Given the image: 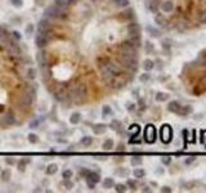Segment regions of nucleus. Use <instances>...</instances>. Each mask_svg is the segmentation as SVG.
Here are the masks:
<instances>
[{"mask_svg":"<svg viewBox=\"0 0 206 193\" xmlns=\"http://www.w3.org/2000/svg\"><path fill=\"white\" fill-rule=\"evenodd\" d=\"M44 17L48 19H54V21H64L70 17V13L67 9H62V8L54 5H49L44 12Z\"/></svg>","mask_w":206,"mask_h":193,"instance_id":"obj_1","label":"nucleus"},{"mask_svg":"<svg viewBox=\"0 0 206 193\" xmlns=\"http://www.w3.org/2000/svg\"><path fill=\"white\" fill-rule=\"evenodd\" d=\"M74 104H84L88 98V87L85 84H76L70 89Z\"/></svg>","mask_w":206,"mask_h":193,"instance_id":"obj_2","label":"nucleus"},{"mask_svg":"<svg viewBox=\"0 0 206 193\" xmlns=\"http://www.w3.org/2000/svg\"><path fill=\"white\" fill-rule=\"evenodd\" d=\"M32 103H33V98L31 97L30 94H27V93L23 90V93L21 95H18V98H17V104H18V108H19L21 111H27L28 108L32 106Z\"/></svg>","mask_w":206,"mask_h":193,"instance_id":"obj_3","label":"nucleus"},{"mask_svg":"<svg viewBox=\"0 0 206 193\" xmlns=\"http://www.w3.org/2000/svg\"><path fill=\"white\" fill-rule=\"evenodd\" d=\"M17 122V118H15V113L13 110H9L4 116H1L0 118V128L5 129V128H10L12 125Z\"/></svg>","mask_w":206,"mask_h":193,"instance_id":"obj_4","label":"nucleus"},{"mask_svg":"<svg viewBox=\"0 0 206 193\" xmlns=\"http://www.w3.org/2000/svg\"><path fill=\"white\" fill-rule=\"evenodd\" d=\"M117 48H118V50H120L121 53L138 55V48H136V46L134 45L130 40H128V39H126V40H124V41H121V43L117 45Z\"/></svg>","mask_w":206,"mask_h":193,"instance_id":"obj_5","label":"nucleus"},{"mask_svg":"<svg viewBox=\"0 0 206 193\" xmlns=\"http://www.w3.org/2000/svg\"><path fill=\"white\" fill-rule=\"evenodd\" d=\"M144 140L149 144L154 143V140H156V128L151 124L147 125L146 129H144Z\"/></svg>","mask_w":206,"mask_h":193,"instance_id":"obj_6","label":"nucleus"},{"mask_svg":"<svg viewBox=\"0 0 206 193\" xmlns=\"http://www.w3.org/2000/svg\"><path fill=\"white\" fill-rule=\"evenodd\" d=\"M160 134H161V140L164 142V143H169L173 139V130L169 125H162L161 130H160Z\"/></svg>","mask_w":206,"mask_h":193,"instance_id":"obj_7","label":"nucleus"},{"mask_svg":"<svg viewBox=\"0 0 206 193\" xmlns=\"http://www.w3.org/2000/svg\"><path fill=\"white\" fill-rule=\"evenodd\" d=\"M118 17H120L121 19L126 21V22H130V21H135V12H134L133 8H128L126 10L121 12Z\"/></svg>","mask_w":206,"mask_h":193,"instance_id":"obj_8","label":"nucleus"},{"mask_svg":"<svg viewBox=\"0 0 206 193\" xmlns=\"http://www.w3.org/2000/svg\"><path fill=\"white\" fill-rule=\"evenodd\" d=\"M126 30H128V35H139L140 33V26L135 21H130L126 26Z\"/></svg>","mask_w":206,"mask_h":193,"instance_id":"obj_9","label":"nucleus"},{"mask_svg":"<svg viewBox=\"0 0 206 193\" xmlns=\"http://www.w3.org/2000/svg\"><path fill=\"white\" fill-rule=\"evenodd\" d=\"M48 44H49L48 39H46L44 35H41V33H37V35H36V37H35V45H36V48H39V49H45L46 46H48Z\"/></svg>","mask_w":206,"mask_h":193,"instance_id":"obj_10","label":"nucleus"},{"mask_svg":"<svg viewBox=\"0 0 206 193\" xmlns=\"http://www.w3.org/2000/svg\"><path fill=\"white\" fill-rule=\"evenodd\" d=\"M174 9H175V7H174V4H173V1H170V0L161 1V4H160V10L164 13H171Z\"/></svg>","mask_w":206,"mask_h":193,"instance_id":"obj_11","label":"nucleus"},{"mask_svg":"<svg viewBox=\"0 0 206 193\" xmlns=\"http://www.w3.org/2000/svg\"><path fill=\"white\" fill-rule=\"evenodd\" d=\"M50 27H53L52 21L44 17L43 19H40V22H39V25H37V32H41V31L46 30V28H50Z\"/></svg>","mask_w":206,"mask_h":193,"instance_id":"obj_12","label":"nucleus"},{"mask_svg":"<svg viewBox=\"0 0 206 193\" xmlns=\"http://www.w3.org/2000/svg\"><path fill=\"white\" fill-rule=\"evenodd\" d=\"M154 21H156V23L159 26H161V27H167V25H169V21H167L166 18H165V15H162L161 13H156Z\"/></svg>","mask_w":206,"mask_h":193,"instance_id":"obj_13","label":"nucleus"},{"mask_svg":"<svg viewBox=\"0 0 206 193\" xmlns=\"http://www.w3.org/2000/svg\"><path fill=\"white\" fill-rule=\"evenodd\" d=\"M180 108H182V106H180V103L177 102V100H171V102L169 103V106H167V110L173 113H179Z\"/></svg>","mask_w":206,"mask_h":193,"instance_id":"obj_14","label":"nucleus"},{"mask_svg":"<svg viewBox=\"0 0 206 193\" xmlns=\"http://www.w3.org/2000/svg\"><path fill=\"white\" fill-rule=\"evenodd\" d=\"M85 179H86V182H90V183H94V184H97V183H99V180H100V175L98 174V172L90 171Z\"/></svg>","mask_w":206,"mask_h":193,"instance_id":"obj_15","label":"nucleus"},{"mask_svg":"<svg viewBox=\"0 0 206 193\" xmlns=\"http://www.w3.org/2000/svg\"><path fill=\"white\" fill-rule=\"evenodd\" d=\"M128 40H130L136 48H140V44H142V37H140V33L139 35H129L128 36Z\"/></svg>","mask_w":206,"mask_h":193,"instance_id":"obj_16","label":"nucleus"},{"mask_svg":"<svg viewBox=\"0 0 206 193\" xmlns=\"http://www.w3.org/2000/svg\"><path fill=\"white\" fill-rule=\"evenodd\" d=\"M110 61H111V59L108 58L107 55H99V57H97V66H98V68H100V67L106 66V64H107Z\"/></svg>","mask_w":206,"mask_h":193,"instance_id":"obj_17","label":"nucleus"},{"mask_svg":"<svg viewBox=\"0 0 206 193\" xmlns=\"http://www.w3.org/2000/svg\"><path fill=\"white\" fill-rule=\"evenodd\" d=\"M30 161L31 160L30 158H23V160H19V161L17 162V167H18V170H19L21 172H23L26 170V166H27V164H30Z\"/></svg>","mask_w":206,"mask_h":193,"instance_id":"obj_18","label":"nucleus"},{"mask_svg":"<svg viewBox=\"0 0 206 193\" xmlns=\"http://www.w3.org/2000/svg\"><path fill=\"white\" fill-rule=\"evenodd\" d=\"M106 130H107V126L103 125V124H97V125L93 126L94 134H103V133H106Z\"/></svg>","mask_w":206,"mask_h":193,"instance_id":"obj_19","label":"nucleus"},{"mask_svg":"<svg viewBox=\"0 0 206 193\" xmlns=\"http://www.w3.org/2000/svg\"><path fill=\"white\" fill-rule=\"evenodd\" d=\"M26 79L27 80H35L36 79V69L33 67H28L26 69Z\"/></svg>","mask_w":206,"mask_h":193,"instance_id":"obj_20","label":"nucleus"},{"mask_svg":"<svg viewBox=\"0 0 206 193\" xmlns=\"http://www.w3.org/2000/svg\"><path fill=\"white\" fill-rule=\"evenodd\" d=\"M80 121H81V115H80L79 112H75L70 116V122H71L72 125H76V124H79Z\"/></svg>","mask_w":206,"mask_h":193,"instance_id":"obj_21","label":"nucleus"},{"mask_svg":"<svg viewBox=\"0 0 206 193\" xmlns=\"http://www.w3.org/2000/svg\"><path fill=\"white\" fill-rule=\"evenodd\" d=\"M129 131H130L131 136H138L139 133H140V126L134 124V125H131L130 128H129Z\"/></svg>","mask_w":206,"mask_h":193,"instance_id":"obj_22","label":"nucleus"},{"mask_svg":"<svg viewBox=\"0 0 206 193\" xmlns=\"http://www.w3.org/2000/svg\"><path fill=\"white\" fill-rule=\"evenodd\" d=\"M113 185H115L113 178H106V179L103 180V188H104V189H110V188H112Z\"/></svg>","mask_w":206,"mask_h":193,"instance_id":"obj_23","label":"nucleus"},{"mask_svg":"<svg viewBox=\"0 0 206 193\" xmlns=\"http://www.w3.org/2000/svg\"><path fill=\"white\" fill-rule=\"evenodd\" d=\"M46 174L48 175H54L57 171H58V165H56V164H50V165H48V167H46Z\"/></svg>","mask_w":206,"mask_h":193,"instance_id":"obj_24","label":"nucleus"},{"mask_svg":"<svg viewBox=\"0 0 206 193\" xmlns=\"http://www.w3.org/2000/svg\"><path fill=\"white\" fill-rule=\"evenodd\" d=\"M189 113H192V107L191 106H184V107H182L180 108V111H179V113L178 115H180V116H188Z\"/></svg>","mask_w":206,"mask_h":193,"instance_id":"obj_25","label":"nucleus"},{"mask_svg":"<svg viewBox=\"0 0 206 193\" xmlns=\"http://www.w3.org/2000/svg\"><path fill=\"white\" fill-rule=\"evenodd\" d=\"M143 68L146 69V71H151V69L154 68V62L151 61V59H146V61L143 62Z\"/></svg>","mask_w":206,"mask_h":193,"instance_id":"obj_26","label":"nucleus"},{"mask_svg":"<svg viewBox=\"0 0 206 193\" xmlns=\"http://www.w3.org/2000/svg\"><path fill=\"white\" fill-rule=\"evenodd\" d=\"M54 4H56L57 7L62 8V9H67V8L70 7L68 0H54Z\"/></svg>","mask_w":206,"mask_h":193,"instance_id":"obj_27","label":"nucleus"},{"mask_svg":"<svg viewBox=\"0 0 206 193\" xmlns=\"http://www.w3.org/2000/svg\"><path fill=\"white\" fill-rule=\"evenodd\" d=\"M113 4L117 8H126L129 5V0H113Z\"/></svg>","mask_w":206,"mask_h":193,"instance_id":"obj_28","label":"nucleus"},{"mask_svg":"<svg viewBox=\"0 0 206 193\" xmlns=\"http://www.w3.org/2000/svg\"><path fill=\"white\" fill-rule=\"evenodd\" d=\"M10 176H12V172H10L9 169L4 170V171L1 172V180H3V182H9Z\"/></svg>","mask_w":206,"mask_h":193,"instance_id":"obj_29","label":"nucleus"},{"mask_svg":"<svg viewBox=\"0 0 206 193\" xmlns=\"http://www.w3.org/2000/svg\"><path fill=\"white\" fill-rule=\"evenodd\" d=\"M80 143H81L82 146H85V147H89L90 144L93 143V138L92 136H82L81 140H80Z\"/></svg>","mask_w":206,"mask_h":193,"instance_id":"obj_30","label":"nucleus"},{"mask_svg":"<svg viewBox=\"0 0 206 193\" xmlns=\"http://www.w3.org/2000/svg\"><path fill=\"white\" fill-rule=\"evenodd\" d=\"M102 147H103V149H104V151H111V149L113 148V140H112V139H107V140L103 143Z\"/></svg>","mask_w":206,"mask_h":193,"instance_id":"obj_31","label":"nucleus"},{"mask_svg":"<svg viewBox=\"0 0 206 193\" xmlns=\"http://www.w3.org/2000/svg\"><path fill=\"white\" fill-rule=\"evenodd\" d=\"M147 31H148V32H149V35H151V36H153V37H159V36H160L159 30L153 28L152 26H147Z\"/></svg>","mask_w":206,"mask_h":193,"instance_id":"obj_32","label":"nucleus"},{"mask_svg":"<svg viewBox=\"0 0 206 193\" xmlns=\"http://www.w3.org/2000/svg\"><path fill=\"white\" fill-rule=\"evenodd\" d=\"M167 98H169V94H166V93H157V95H156L157 102H165Z\"/></svg>","mask_w":206,"mask_h":193,"instance_id":"obj_33","label":"nucleus"},{"mask_svg":"<svg viewBox=\"0 0 206 193\" xmlns=\"http://www.w3.org/2000/svg\"><path fill=\"white\" fill-rule=\"evenodd\" d=\"M111 113H112V110H111L110 106H103V108H102V116L103 117H107V116H110Z\"/></svg>","mask_w":206,"mask_h":193,"instance_id":"obj_34","label":"nucleus"},{"mask_svg":"<svg viewBox=\"0 0 206 193\" xmlns=\"http://www.w3.org/2000/svg\"><path fill=\"white\" fill-rule=\"evenodd\" d=\"M130 162H131V165H133V166H139V165H142L143 160H142V157H131Z\"/></svg>","mask_w":206,"mask_h":193,"instance_id":"obj_35","label":"nucleus"},{"mask_svg":"<svg viewBox=\"0 0 206 193\" xmlns=\"http://www.w3.org/2000/svg\"><path fill=\"white\" fill-rule=\"evenodd\" d=\"M27 139H28V142H30V143H32V144H35V143H37V142H39V136L36 135V134H33V133L28 134Z\"/></svg>","mask_w":206,"mask_h":193,"instance_id":"obj_36","label":"nucleus"},{"mask_svg":"<svg viewBox=\"0 0 206 193\" xmlns=\"http://www.w3.org/2000/svg\"><path fill=\"white\" fill-rule=\"evenodd\" d=\"M111 128H112L113 130H116V131H120L121 122H120V121H117V120H113L112 122H111Z\"/></svg>","mask_w":206,"mask_h":193,"instance_id":"obj_37","label":"nucleus"},{"mask_svg":"<svg viewBox=\"0 0 206 193\" xmlns=\"http://www.w3.org/2000/svg\"><path fill=\"white\" fill-rule=\"evenodd\" d=\"M144 170L143 169H135L134 170V176L135 178H138V179H140V178H143L144 176Z\"/></svg>","mask_w":206,"mask_h":193,"instance_id":"obj_38","label":"nucleus"},{"mask_svg":"<svg viewBox=\"0 0 206 193\" xmlns=\"http://www.w3.org/2000/svg\"><path fill=\"white\" fill-rule=\"evenodd\" d=\"M89 172H90L89 169H85V167H82V169H80V171H79V176H80V178H86Z\"/></svg>","mask_w":206,"mask_h":193,"instance_id":"obj_39","label":"nucleus"},{"mask_svg":"<svg viewBox=\"0 0 206 193\" xmlns=\"http://www.w3.org/2000/svg\"><path fill=\"white\" fill-rule=\"evenodd\" d=\"M198 18H200L201 23H206V9L201 10V13H198Z\"/></svg>","mask_w":206,"mask_h":193,"instance_id":"obj_40","label":"nucleus"},{"mask_svg":"<svg viewBox=\"0 0 206 193\" xmlns=\"http://www.w3.org/2000/svg\"><path fill=\"white\" fill-rule=\"evenodd\" d=\"M62 178L63 179H71L72 178V170H64L62 172Z\"/></svg>","mask_w":206,"mask_h":193,"instance_id":"obj_41","label":"nucleus"},{"mask_svg":"<svg viewBox=\"0 0 206 193\" xmlns=\"http://www.w3.org/2000/svg\"><path fill=\"white\" fill-rule=\"evenodd\" d=\"M115 190L116 192H126V185L125 184H116Z\"/></svg>","mask_w":206,"mask_h":193,"instance_id":"obj_42","label":"nucleus"},{"mask_svg":"<svg viewBox=\"0 0 206 193\" xmlns=\"http://www.w3.org/2000/svg\"><path fill=\"white\" fill-rule=\"evenodd\" d=\"M63 184L67 189H71V188L74 187V183L71 182V179H63Z\"/></svg>","mask_w":206,"mask_h":193,"instance_id":"obj_43","label":"nucleus"},{"mask_svg":"<svg viewBox=\"0 0 206 193\" xmlns=\"http://www.w3.org/2000/svg\"><path fill=\"white\" fill-rule=\"evenodd\" d=\"M149 79H151V75L149 73H143V75H140V77H139V80H140L142 82H147Z\"/></svg>","mask_w":206,"mask_h":193,"instance_id":"obj_44","label":"nucleus"},{"mask_svg":"<svg viewBox=\"0 0 206 193\" xmlns=\"http://www.w3.org/2000/svg\"><path fill=\"white\" fill-rule=\"evenodd\" d=\"M126 185H128L130 189H133V190H135V188H136V183L134 182V180H130L129 179L128 180V183H126Z\"/></svg>","mask_w":206,"mask_h":193,"instance_id":"obj_45","label":"nucleus"},{"mask_svg":"<svg viewBox=\"0 0 206 193\" xmlns=\"http://www.w3.org/2000/svg\"><path fill=\"white\" fill-rule=\"evenodd\" d=\"M26 33H27V35H31V33L33 32V25H31V23H28L27 26H26Z\"/></svg>","mask_w":206,"mask_h":193,"instance_id":"obj_46","label":"nucleus"},{"mask_svg":"<svg viewBox=\"0 0 206 193\" xmlns=\"http://www.w3.org/2000/svg\"><path fill=\"white\" fill-rule=\"evenodd\" d=\"M129 143H130V144H140L142 140H140V139H136L135 136H131V138L129 139Z\"/></svg>","mask_w":206,"mask_h":193,"instance_id":"obj_47","label":"nucleus"},{"mask_svg":"<svg viewBox=\"0 0 206 193\" xmlns=\"http://www.w3.org/2000/svg\"><path fill=\"white\" fill-rule=\"evenodd\" d=\"M10 3H12L13 5H14V7H22V3H23V0H9Z\"/></svg>","mask_w":206,"mask_h":193,"instance_id":"obj_48","label":"nucleus"},{"mask_svg":"<svg viewBox=\"0 0 206 193\" xmlns=\"http://www.w3.org/2000/svg\"><path fill=\"white\" fill-rule=\"evenodd\" d=\"M5 162H7L8 165H15L17 164V161H15L14 158H12V157H7V158H5Z\"/></svg>","mask_w":206,"mask_h":193,"instance_id":"obj_49","label":"nucleus"},{"mask_svg":"<svg viewBox=\"0 0 206 193\" xmlns=\"http://www.w3.org/2000/svg\"><path fill=\"white\" fill-rule=\"evenodd\" d=\"M161 162L164 165H169L170 162H171V158H170V157H167V156H165V157H162V158H161Z\"/></svg>","mask_w":206,"mask_h":193,"instance_id":"obj_50","label":"nucleus"},{"mask_svg":"<svg viewBox=\"0 0 206 193\" xmlns=\"http://www.w3.org/2000/svg\"><path fill=\"white\" fill-rule=\"evenodd\" d=\"M12 36H13V37H14L17 41L21 40V35H19V32H18V31H13V32H12Z\"/></svg>","mask_w":206,"mask_h":193,"instance_id":"obj_51","label":"nucleus"},{"mask_svg":"<svg viewBox=\"0 0 206 193\" xmlns=\"http://www.w3.org/2000/svg\"><path fill=\"white\" fill-rule=\"evenodd\" d=\"M195 160H196V157H189V158H187V160L184 161V164H185V165H189V164H192Z\"/></svg>","mask_w":206,"mask_h":193,"instance_id":"obj_52","label":"nucleus"},{"mask_svg":"<svg viewBox=\"0 0 206 193\" xmlns=\"http://www.w3.org/2000/svg\"><path fill=\"white\" fill-rule=\"evenodd\" d=\"M126 108H128V111H133L134 108H135V104H133V103H128V104H126Z\"/></svg>","mask_w":206,"mask_h":193,"instance_id":"obj_53","label":"nucleus"},{"mask_svg":"<svg viewBox=\"0 0 206 193\" xmlns=\"http://www.w3.org/2000/svg\"><path fill=\"white\" fill-rule=\"evenodd\" d=\"M39 124H40V122H39V121H37V120H35V121H32V122H31V124H30V128H37V126H39Z\"/></svg>","mask_w":206,"mask_h":193,"instance_id":"obj_54","label":"nucleus"},{"mask_svg":"<svg viewBox=\"0 0 206 193\" xmlns=\"http://www.w3.org/2000/svg\"><path fill=\"white\" fill-rule=\"evenodd\" d=\"M146 48H147V51H151L153 49V46H152L151 43H146Z\"/></svg>","mask_w":206,"mask_h":193,"instance_id":"obj_55","label":"nucleus"},{"mask_svg":"<svg viewBox=\"0 0 206 193\" xmlns=\"http://www.w3.org/2000/svg\"><path fill=\"white\" fill-rule=\"evenodd\" d=\"M116 174H118V175H126V174H128V171H126V170H117V171H116Z\"/></svg>","mask_w":206,"mask_h":193,"instance_id":"obj_56","label":"nucleus"},{"mask_svg":"<svg viewBox=\"0 0 206 193\" xmlns=\"http://www.w3.org/2000/svg\"><path fill=\"white\" fill-rule=\"evenodd\" d=\"M76 3H79V0H68V5L71 7V5H75Z\"/></svg>","mask_w":206,"mask_h":193,"instance_id":"obj_57","label":"nucleus"},{"mask_svg":"<svg viewBox=\"0 0 206 193\" xmlns=\"http://www.w3.org/2000/svg\"><path fill=\"white\" fill-rule=\"evenodd\" d=\"M161 192H167L169 193V192H171V189H170L169 187H164V188H161Z\"/></svg>","mask_w":206,"mask_h":193,"instance_id":"obj_58","label":"nucleus"},{"mask_svg":"<svg viewBox=\"0 0 206 193\" xmlns=\"http://www.w3.org/2000/svg\"><path fill=\"white\" fill-rule=\"evenodd\" d=\"M86 183H88V187H89L90 189H94V187H95L94 183H90V182H86Z\"/></svg>","mask_w":206,"mask_h":193,"instance_id":"obj_59","label":"nucleus"},{"mask_svg":"<svg viewBox=\"0 0 206 193\" xmlns=\"http://www.w3.org/2000/svg\"><path fill=\"white\" fill-rule=\"evenodd\" d=\"M124 149H125V147H124L122 144H118L117 146V151H124Z\"/></svg>","mask_w":206,"mask_h":193,"instance_id":"obj_60","label":"nucleus"},{"mask_svg":"<svg viewBox=\"0 0 206 193\" xmlns=\"http://www.w3.org/2000/svg\"><path fill=\"white\" fill-rule=\"evenodd\" d=\"M4 111H5V107H4L3 104H0V113H3Z\"/></svg>","mask_w":206,"mask_h":193,"instance_id":"obj_61","label":"nucleus"},{"mask_svg":"<svg viewBox=\"0 0 206 193\" xmlns=\"http://www.w3.org/2000/svg\"><path fill=\"white\" fill-rule=\"evenodd\" d=\"M143 192H151V189H149L148 187H146V188H144V189H143Z\"/></svg>","mask_w":206,"mask_h":193,"instance_id":"obj_62","label":"nucleus"}]
</instances>
